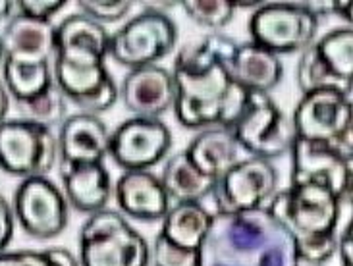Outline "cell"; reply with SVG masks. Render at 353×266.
<instances>
[{"label": "cell", "instance_id": "44dd1931", "mask_svg": "<svg viewBox=\"0 0 353 266\" xmlns=\"http://www.w3.org/2000/svg\"><path fill=\"white\" fill-rule=\"evenodd\" d=\"M230 74L248 93L268 95L284 77L282 60L276 54L257 47L255 43H241L230 60Z\"/></svg>", "mask_w": 353, "mask_h": 266}, {"label": "cell", "instance_id": "ba28073f", "mask_svg": "<svg viewBox=\"0 0 353 266\" xmlns=\"http://www.w3.org/2000/svg\"><path fill=\"white\" fill-rule=\"evenodd\" d=\"M319 31V14L309 4H261L249 19L251 43L268 52L296 54L313 45Z\"/></svg>", "mask_w": 353, "mask_h": 266}, {"label": "cell", "instance_id": "4316f807", "mask_svg": "<svg viewBox=\"0 0 353 266\" xmlns=\"http://www.w3.org/2000/svg\"><path fill=\"white\" fill-rule=\"evenodd\" d=\"M181 8L197 25L214 33L226 28L236 14V4L228 0H185Z\"/></svg>", "mask_w": 353, "mask_h": 266}, {"label": "cell", "instance_id": "e575fe53", "mask_svg": "<svg viewBox=\"0 0 353 266\" xmlns=\"http://www.w3.org/2000/svg\"><path fill=\"white\" fill-rule=\"evenodd\" d=\"M48 253L50 260L54 263V266H79V260H77L68 249L62 247H52V249H45Z\"/></svg>", "mask_w": 353, "mask_h": 266}, {"label": "cell", "instance_id": "d590c367", "mask_svg": "<svg viewBox=\"0 0 353 266\" xmlns=\"http://www.w3.org/2000/svg\"><path fill=\"white\" fill-rule=\"evenodd\" d=\"M323 12H330V14H334V16H338V18H342L350 25L352 23V2H347V0H344V2H330L328 6H325L323 8Z\"/></svg>", "mask_w": 353, "mask_h": 266}, {"label": "cell", "instance_id": "7c38bea8", "mask_svg": "<svg viewBox=\"0 0 353 266\" xmlns=\"http://www.w3.org/2000/svg\"><path fill=\"white\" fill-rule=\"evenodd\" d=\"M278 170L274 164L259 156L239 158L212 191L216 212H245L267 209L278 193Z\"/></svg>", "mask_w": 353, "mask_h": 266}, {"label": "cell", "instance_id": "277c9868", "mask_svg": "<svg viewBox=\"0 0 353 266\" xmlns=\"http://www.w3.org/2000/svg\"><path fill=\"white\" fill-rule=\"evenodd\" d=\"M79 266H149L151 249L120 210L89 214L79 232Z\"/></svg>", "mask_w": 353, "mask_h": 266}, {"label": "cell", "instance_id": "5b68a950", "mask_svg": "<svg viewBox=\"0 0 353 266\" xmlns=\"http://www.w3.org/2000/svg\"><path fill=\"white\" fill-rule=\"evenodd\" d=\"M292 124L296 139L319 143L353 158L352 99L338 89H319L297 103Z\"/></svg>", "mask_w": 353, "mask_h": 266}, {"label": "cell", "instance_id": "6da1fadb", "mask_svg": "<svg viewBox=\"0 0 353 266\" xmlns=\"http://www.w3.org/2000/svg\"><path fill=\"white\" fill-rule=\"evenodd\" d=\"M238 43L212 33L183 47L172 66L174 114L183 127L203 132L210 127L232 130L245 110L249 93L230 74V60Z\"/></svg>", "mask_w": 353, "mask_h": 266}, {"label": "cell", "instance_id": "74e56055", "mask_svg": "<svg viewBox=\"0 0 353 266\" xmlns=\"http://www.w3.org/2000/svg\"><path fill=\"white\" fill-rule=\"evenodd\" d=\"M14 12H16V2L0 0V21L12 18V16H14Z\"/></svg>", "mask_w": 353, "mask_h": 266}, {"label": "cell", "instance_id": "9a60e30c", "mask_svg": "<svg viewBox=\"0 0 353 266\" xmlns=\"http://www.w3.org/2000/svg\"><path fill=\"white\" fill-rule=\"evenodd\" d=\"M290 154V185L321 183L338 197L352 193V161L342 156L338 151L319 143L296 139Z\"/></svg>", "mask_w": 353, "mask_h": 266}, {"label": "cell", "instance_id": "f546056e", "mask_svg": "<svg viewBox=\"0 0 353 266\" xmlns=\"http://www.w3.org/2000/svg\"><path fill=\"white\" fill-rule=\"evenodd\" d=\"M149 266H199V251L176 247L159 234L151 249Z\"/></svg>", "mask_w": 353, "mask_h": 266}, {"label": "cell", "instance_id": "83f0119b", "mask_svg": "<svg viewBox=\"0 0 353 266\" xmlns=\"http://www.w3.org/2000/svg\"><path fill=\"white\" fill-rule=\"evenodd\" d=\"M336 245H338L336 236L296 239L299 266H323L334 257Z\"/></svg>", "mask_w": 353, "mask_h": 266}, {"label": "cell", "instance_id": "484cf974", "mask_svg": "<svg viewBox=\"0 0 353 266\" xmlns=\"http://www.w3.org/2000/svg\"><path fill=\"white\" fill-rule=\"evenodd\" d=\"M16 105H18L23 120L33 122V124L45 125L48 130L60 127L62 122L68 118L66 96L62 95V91L58 89L57 83H52L47 91H43L41 95L33 96L31 101L16 103Z\"/></svg>", "mask_w": 353, "mask_h": 266}, {"label": "cell", "instance_id": "1f68e13d", "mask_svg": "<svg viewBox=\"0 0 353 266\" xmlns=\"http://www.w3.org/2000/svg\"><path fill=\"white\" fill-rule=\"evenodd\" d=\"M0 266H54L47 251H4Z\"/></svg>", "mask_w": 353, "mask_h": 266}, {"label": "cell", "instance_id": "f1b7e54d", "mask_svg": "<svg viewBox=\"0 0 353 266\" xmlns=\"http://www.w3.org/2000/svg\"><path fill=\"white\" fill-rule=\"evenodd\" d=\"M132 6L134 4L128 0H79L77 2V8L81 10V14L101 25L122 21L130 14Z\"/></svg>", "mask_w": 353, "mask_h": 266}, {"label": "cell", "instance_id": "8fae6325", "mask_svg": "<svg viewBox=\"0 0 353 266\" xmlns=\"http://www.w3.org/2000/svg\"><path fill=\"white\" fill-rule=\"evenodd\" d=\"M58 161V139L45 125L23 118L0 124V170L21 180L47 176Z\"/></svg>", "mask_w": 353, "mask_h": 266}, {"label": "cell", "instance_id": "5bb4252c", "mask_svg": "<svg viewBox=\"0 0 353 266\" xmlns=\"http://www.w3.org/2000/svg\"><path fill=\"white\" fill-rule=\"evenodd\" d=\"M170 149L172 133L161 118L134 116L110 133L108 156L124 172L151 170L168 158Z\"/></svg>", "mask_w": 353, "mask_h": 266}, {"label": "cell", "instance_id": "d6a6232c", "mask_svg": "<svg viewBox=\"0 0 353 266\" xmlns=\"http://www.w3.org/2000/svg\"><path fill=\"white\" fill-rule=\"evenodd\" d=\"M14 229H16V216H14L12 203L0 195V253H4L12 243Z\"/></svg>", "mask_w": 353, "mask_h": 266}, {"label": "cell", "instance_id": "ac0fdd59", "mask_svg": "<svg viewBox=\"0 0 353 266\" xmlns=\"http://www.w3.org/2000/svg\"><path fill=\"white\" fill-rule=\"evenodd\" d=\"M58 158L62 164H95L108 156L110 132L95 114L68 116L58 130Z\"/></svg>", "mask_w": 353, "mask_h": 266}, {"label": "cell", "instance_id": "836d02e7", "mask_svg": "<svg viewBox=\"0 0 353 266\" xmlns=\"http://www.w3.org/2000/svg\"><path fill=\"white\" fill-rule=\"evenodd\" d=\"M336 253H340V260L342 266H353V229L352 226L338 236V245H336Z\"/></svg>", "mask_w": 353, "mask_h": 266}, {"label": "cell", "instance_id": "30bf717a", "mask_svg": "<svg viewBox=\"0 0 353 266\" xmlns=\"http://www.w3.org/2000/svg\"><path fill=\"white\" fill-rule=\"evenodd\" d=\"M232 133L249 156L270 162L288 154L296 141L292 118L265 93H249L248 106Z\"/></svg>", "mask_w": 353, "mask_h": 266}, {"label": "cell", "instance_id": "2e32d148", "mask_svg": "<svg viewBox=\"0 0 353 266\" xmlns=\"http://www.w3.org/2000/svg\"><path fill=\"white\" fill-rule=\"evenodd\" d=\"M174 96L172 72L159 64L130 70L118 87V99L139 118H161L174 108Z\"/></svg>", "mask_w": 353, "mask_h": 266}, {"label": "cell", "instance_id": "4dcf8cb0", "mask_svg": "<svg viewBox=\"0 0 353 266\" xmlns=\"http://www.w3.org/2000/svg\"><path fill=\"white\" fill-rule=\"evenodd\" d=\"M66 4V0H21L16 2V12L28 18L50 21V18L57 16Z\"/></svg>", "mask_w": 353, "mask_h": 266}, {"label": "cell", "instance_id": "8992f818", "mask_svg": "<svg viewBox=\"0 0 353 266\" xmlns=\"http://www.w3.org/2000/svg\"><path fill=\"white\" fill-rule=\"evenodd\" d=\"M340 199L342 197L321 183H301L290 185L288 190H278L267 209L296 239L336 236Z\"/></svg>", "mask_w": 353, "mask_h": 266}, {"label": "cell", "instance_id": "d4e9b609", "mask_svg": "<svg viewBox=\"0 0 353 266\" xmlns=\"http://www.w3.org/2000/svg\"><path fill=\"white\" fill-rule=\"evenodd\" d=\"M2 83L16 103H26L41 95L54 83L52 62H16L2 60Z\"/></svg>", "mask_w": 353, "mask_h": 266}, {"label": "cell", "instance_id": "4fadbf2b", "mask_svg": "<svg viewBox=\"0 0 353 266\" xmlns=\"http://www.w3.org/2000/svg\"><path fill=\"white\" fill-rule=\"evenodd\" d=\"M68 201L64 191L47 176L21 180L12 199L19 228L33 239H54L68 226Z\"/></svg>", "mask_w": 353, "mask_h": 266}, {"label": "cell", "instance_id": "3957f363", "mask_svg": "<svg viewBox=\"0 0 353 266\" xmlns=\"http://www.w3.org/2000/svg\"><path fill=\"white\" fill-rule=\"evenodd\" d=\"M199 266H299L296 238L268 209L214 212Z\"/></svg>", "mask_w": 353, "mask_h": 266}, {"label": "cell", "instance_id": "52a82bcc", "mask_svg": "<svg viewBox=\"0 0 353 266\" xmlns=\"http://www.w3.org/2000/svg\"><path fill=\"white\" fill-rule=\"evenodd\" d=\"M296 79L301 95L319 89H338L352 95L353 29L345 25L315 39L299 57Z\"/></svg>", "mask_w": 353, "mask_h": 266}, {"label": "cell", "instance_id": "cb8c5ba5", "mask_svg": "<svg viewBox=\"0 0 353 266\" xmlns=\"http://www.w3.org/2000/svg\"><path fill=\"white\" fill-rule=\"evenodd\" d=\"M212 214L201 203H176L163 218L161 236L172 245L188 251H199L210 228Z\"/></svg>", "mask_w": 353, "mask_h": 266}, {"label": "cell", "instance_id": "9c48e42d", "mask_svg": "<svg viewBox=\"0 0 353 266\" xmlns=\"http://www.w3.org/2000/svg\"><path fill=\"white\" fill-rule=\"evenodd\" d=\"M178 28L163 10L149 8L110 35L108 54L128 70L154 66L176 47Z\"/></svg>", "mask_w": 353, "mask_h": 266}, {"label": "cell", "instance_id": "d6986e66", "mask_svg": "<svg viewBox=\"0 0 353 266\" xmlns=\"http://www.w3.org/2000/svg\"><path fill=\"white\" fill-rule=\"evenodd\" d=\"M4 60L52 62L57 48V25L52 21L14 14L2 33Z\"/></svg>", "mask_w": 353, "mask_h": 266}, {"label": "cell", "instance_id": "603a6c76", "mask_svg": "<svg viewBox=\"0 0 353 266\" xmlns=\"http://www.w3.org/2000/svg\"><path fill=\"white\" fill-rule=\"evenodd\" d=\"M163 181L166 195L170 203H201L212 195L216 187V180L205 176L203 172L190 161L185 151L176 152L164 162L163 174L159 176Z\"/></svg>", "mask_w": 353, "mask_h": 266}, {"label": "cell", "instance_id": "e0dca14e", "mask_svg": "<svg viewBox=\"0 0 353 266\" xmlns=\"http://www.w3.org/2000/svg\"><path fill=\"white\" fill-rule=\"evenodd\" d=\"M118 209L125 218L139 222H163L170 210V197L166 195L161 178L151 170L124 172L114 185Z\"/></svg>", "mask_w": 353, "mask_h": 266}, {"label": "cell", "instance_id": "ffe728a7", "mask_svg": "<svg viewBox=\"0 0 353 266\" xmlns=\"http://www.w3.org/2000/svg\"><path fill=\"white\" fill-rule=\"evenodd\" d=\"M62 185L68 205L87 216L105 210L114 191L110 174L103 162L62 164Z\"/></svg>", "mask_w": 353, "mask_h": 266}, {"label": "cell", "instance_id": "8d00e7d4", "mask_svg": "<svg viewBox=\"0 0 353 266\" xmlns=\"http://www.w3.org/2000/svg\"><path fill=\"white\" fill-rule=\"evenodd\" d=\"M8 110H10V95H8V91H6V87H4V83L0 81V124L6 120Z\"/></svg>", "mask_w": 353, "mask_h": 266}, {"label": "cell", "instance_id": "f35d334b", "mask_svg": "<svg viewBox=\"0 0 353 266\" xmlns=\"http://www.w3.org/2000/svg\"><path fill=\"white\" fill-rule=\"evenodd\" d=\"M2 60H4V47H2V39H0V64H2Z\"/></svg>", "mask_w": 353, "mask_h": 266}, {"label": "cell", "instance_id": "7402d4cb", "mask_svg": "<svg viewBox=\"0 0 353 266\" xmlns=\"http://www.w3.org/2000/svg\"><path fill=\"white\" fill-rule=\"evenodd\" d=\"M185 154L205 176L216 181L241 158L238 141L232 130L226 127H210L199 132L188 145Z\"/></svg>", "mask_w": 353, "mask_h": 266}, {"label": "cell", "instance_id": "7a4b0ae2", "mask_svg": "<svg viewBox=\"0 0 353 266\" xmlns=\"http://www.w3.org/2000/svg\"><path fill=\"white\" fill-rule=\"evenodd\" d=\"M108 50L110 33L81 12L57 25L52 79L81 112L99 116L118 101V85L106 68Z\"/></svg>", "mask_w": 353, "mask_h": 266}]
</instances>
